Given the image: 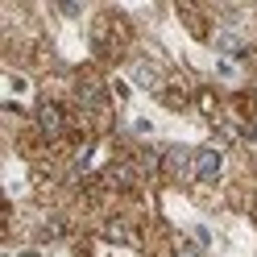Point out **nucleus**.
I'll return each instance as SVG.
<instances>
[{"label":"nucleus","mask_w":257,"mask_h":257,"mask_svg":"<svg viewBox=\"0 0 257 257\" xmlns=\"http://www.w3.org/2000/svg\"><path fill=\"white\" fill-rule=\"evenodd\" d=\"M191 162H195V179H220V154L216 150H195L191 154Z\"/></svg>","instance_id":"f257e3e1"},{"label":"nucleus","mask_w":257,"mask_h":257,"mask_svg":"<svg viewBox=\"0 0 257 257\" xmlns=\"http://www.w3.org/2000/svg\"><path fill=\"white\" fill-rule=\"evenodd\" d=\"M179 257H199V245H183V249H179Z\"/></svg>","instance_id":"f03ea898"}]
</instances>
